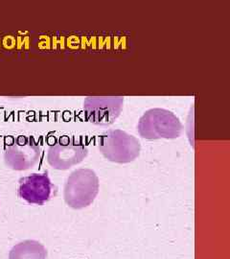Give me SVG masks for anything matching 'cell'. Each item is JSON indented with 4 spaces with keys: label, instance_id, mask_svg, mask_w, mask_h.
<instances>
[{
    "label": "cell",
    "instance_id": "2",
    "mask_svg": "<svg viewBox=\"0 0 230 259\" xmlns=\"http://www.w3.org/2000/svg\"><path fill=\"white\" fill-rule=\"evenodd\" d=\"M137 130L140 137L148 140L175 139L180 137L183 126L172 111L152 109L140 117Z\"/></svg>",
    "mask_w": 230,
    "mask_h": 259
},
{
    "label": "cell",
    "instance_id": "5",
    "mask_svg": "<svg viewBox=\"0 0 230 259\" xmlns=\"http://www.w3.org/2000/svg\"><path fill=\"white\" fill-rule=\"evenodd\" d=\"M122 96H89L83 103L86 119L94 125L109 126L119 117L123 110Z\"/></svg>",
    "mask_w": 230,
    "mask_h": 259
},
{
    "label": "cell",
    "instance_id": "4",
    "mask_svg": "<svg viewBox=\"0 0 230 259\" xmlns=\"http://www.w3.org/2000/svg\"><path fill=\"white\" fill-rule=\"evenodd\" d=\"M88 154V149L81 139L63 137L52 144L47 153V161L57 170H68L81 163Z\"/></svg>",
    "mask_w": 230,
    "mask_h": 259
},
{
    "label": "cell",
    "instance_id": "3",
    "mask_svg": "<svg viewBox=\"0 0 230 259\" xmlns=\"http://www.w3.org/2000/svg\"><path fill=\"white\" fill-rule=\"evenodd\" d=\"M98 147L105 158L123 164L135 160L141 151L139 140L121 130H109L102 134Z\"/></svg>",
    "mask_w": 230,
    "mask_h": 259
},
{
    "label": "cell",
    "instance_id": "7",
    "mask_svg": "<svg viewBox=\"0 0 230 259\" xmlns=\"http://www.w3.org/2000/svg\"><path fill=\"white\" fill-rule=\"evenodd\" d=\"M53 191V185L46 173H34L19 181L18 194L29 204L42 205L49 201Z\"/></svg>",
    "mask_w": 230,
    "mask_h": 259
},
{
    "label": "cell",
    "instance_id": "6",
    "mask_svg": "<svg viewBox=\"0 0 230 259\" xmlns=\"http://www.w3.org/2000/svg\"><path fill=\"white\" fill-rule=\"evenodd\" d=\"M40 153V147L34 138L20 136L6 146L4 160L11 169L24 171L37 164Z\"/></svg>",
    "mask_w": 230,
    "mask_h": 259
},
{
    "label": "cell",
    "instance_id": "1",
    "mask_svg": "<svg viewBox=\"0 0 230 259\" xmlns=\"http://www.w3.org/2000/svg\"><path fill=\"white\" fill-rule=\"evenodd\" d=\"M99 178L91 169L81 168L73 171L65 182L64 198L73 209L87 207L99 193Z\"/></svg>",
    "mask_w": 230,
    "mask_h": 259
},
{
    "label": "cell",
    "instance_id": "8",
    "mask_svg": "<svg viewBox=\"0 0 230 259\" xmlns=\"http://www.w3.org/2000/svg\"><path fill=\"white\" fill-rule=\"evenodd\" d=\"M47 250L37 240H24L10 250L9 259H46Z\"/></svg>",
    "mask_w": 230,
    "mask_h": 259
}]
</instances>
